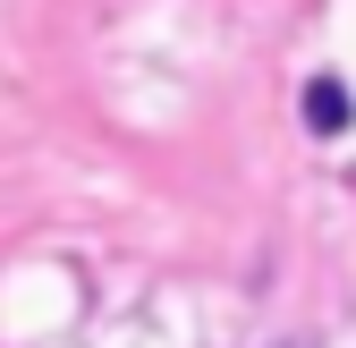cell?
Segmentation results:
<instances>
[{
    "mask_svg": "<svg viewBox=\"0 0 356 348\" xmlns=\"http://www.w3.org/2000/svg\"><path fill=\"white\" fill-rule=\"evenodd\" d=\"M305 127H314V136H339L348 127V85H331V77L305 85Z\"/></svg>",
    "mask_w": 356,
    "mask_h": 348,
    "instance_id": "cell-1",
    "label": "cell"
}]
</instances>
